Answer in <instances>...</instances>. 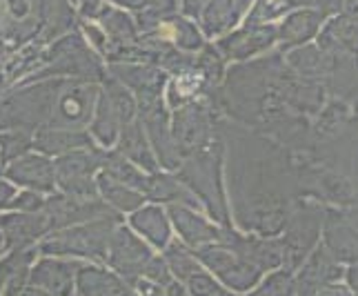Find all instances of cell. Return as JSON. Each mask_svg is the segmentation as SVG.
I'll use <instances>...</instances> for the list:
<instances>
[{"instance_id":"6da1fadb","label":"cell","mask_w":358,"mask_h":296,"mask_svg":"<svg viewBox=\"0 0 358 296\" xmlns=\"http://www.w3.org/2000/svg\"><path fill=\"white\" fill-rule=\"evenodd\" d=\"M229 216L245 234L280 237L303 199L294 154L280 143L218 116Z\"/></svg>"},{"instance_id":"7a4b0ae2","label":"cell","mask_w":358,"mask_h":296,"mask_svg":"<svg viewBox=\"0 0 358 296\" xmlns=\"http://www.w3.org/2000/svg\"><path fill=\"white\" fill-rule=\"evenodd\" d=\"M176 178L185 183L196 194L220 227H231L225 178H223V141H214L201 152H194L180 160L176 169Z\"/></svg>"},{"instance_id":"3957f363","label":"cell","mask_w":358,"mask_h":296,"mask_svg":"<svg viewBox=\"0 0 358 296\" xmlns=\"http://www.w3.org/2000/svg\"><path fill=\"white\" fill-rule=\"evenodd\" d=\"M120 223V216H103L87 223H78L65 230L49 232L36 250L43 256H83L90 261L105 265L107 263V245L112 239L114 227Z\"/></svg>"},{"instance_id":"277c9868","label":"cell","mask_w":358,"mask_h":296,"mask_svg":"<svg viewBox=\"0 0 358 296\" xmlns=\"http://www.w3.org/2000/svg\"><path fill=\"white\" fill-rule=\"evenodd\" d=\"M60 87H63V80H49L9 94L5 101H0V132L22 129L34 134L36 129L45 127Z\"/></svg>"},{"instance_id":"5b68a950","label":"cell","mask_w":358,"mask_h":296,"mask_svg":"<svg viewBox=\"0 0 358 296\" xmlns=\"http://www.w3.org/2000/svg\"><path fill=\"white\" fill-rule=\"evenodd\" d=\"M327 205L318 203L314 199H299L287 218L285 230L280 232V243L285 250V265L296 272L301 267L310 252L320 243V232H323V220H325Z\"/></svg>"},{"instance_id":"8992f818","label":"cell","mask_w":358,"mask_h":296,"mask_svg":"<svg viewBox=\"0 0 358 296\" xmlns=\"http://www.w3.org/2000/svg\"><path fill=\"white\" fill-rule=\"evenodd\" d=\"M218 114L207 98L189 101L174 109L171 116V139L180 160L194 152H201L218 141Z\"/></svg>"},{"instance_id":"52a82bcc","label":"cell","mask_w":358,"mask_h":296,"mask_svg":"<svg viewBox=\"0 0 358 296\" xmlns=\"http://www.w3.org/2000/svg\"><path fill=\"white\" fill-rule=\"evenodd\" d=\"M194 254L201 261V265L220 283V286L236 292V294L252 292L265 276L263 269H258L250 261H245L243 256L231 252L223 243L203 245V248L194 250Z\"/></svg>"},{"instance_id":"ba28073f","label":"cell","mask_w":358,"mask_h":296,"mask_svg":"<svg viewBox=\"0 0 358 296\" xmlns=\"http://www.w3.org/2000/svg\"><path fill=\"white\" fill-rule=\"evenodd\" d=\"M103 158L105 150H98L96 145L60 154L54 160L56 185L63 194L78 196V199H98L96 171L103 167Z\"/></svg>"},{"instance_id":"9c48e42d","label":"cell","mask_w":358,"mask_h":296,"mask_svg":"<svg viewBox=\"0 0 358 296\" xmlns=\"http://www.w3.org/2000/svg\"><path fill=\"white\" fill-rule=\"evenodd\" d=\"M98 94H101V90L90 80L63 83L45 127L85 132V127H87L94 118Z\"/></svg>"},{"instance_id":"30bf717a","label":"cell","mask_w":358,"mask_h":296,"mask_svg":"<svg viewBox=\"0 0 358 296\" xmlns=\"http://www.w3.org/2000/svg\"><path fill=\"white\" fill-rule=\"evenodd\" d=\"M154 252L150 250V245L143 243L136 234L125 227V225H116L112 232V239L107 245V263L114 269V272L125 279L129 286H134L145 272L147 263L152 261Z\"/></svg>"},{"instance_id":"8fae6325","label":"cell","mask_w":358,"mask_h":296,"mask_svg":"<svg viewBox=\"0 0 358 296\" xmlns=\"http://www.w3.org/2000/svg\"><path fill=\"white\" fill-rule=\"evenodd\" d=\"M323 248L336 258L341 265L358 263V209L327 207L323 232H320Z\"/></svg>"},{"instance_id":"7c38bea8","label":"cell","mask_w":358,"mask_h":296,"mask_svg":"<svg viewBox=\"0 0 358 296\" xmlns=\"http://www.w3.org/2000/svg\"><path fill=\"white\" fill-rule=\"evenodd\" d=\"M227 245L231 252L243 256L263 272H274V269L285 265V250L278 237H258V234H245L234 227H223L220 241Z\"/></svg>"},{"instance_id":"4fadbf2b","label":"cell","mask_w":358,"mask_h":296,"mask_svg":"<svg viewBox=\"0 0 358 296\" xmlns=\"http://www.w3.org/2000/svg\"><path fill=\"white\" fill-rule=\"evenodd\" d=\"M41 212L47 218L49 232H56L78 223H87V220L94 218L114 216L116 209H112L101 199H78V196L69 194H54L45 199Z\"/></svg>"},{"instance_id":"5bb4252c","label":"cell","mask_w":358,"mask_h":296,"mask_svg":"<svg viewBox=\"0 0 358 296\" xmlns=\"http://www.w3.org/2000/svg\"><path fill=\"white\" fill-rule=\"evenodd\" d=\"M345 279V265H341L331 256L323 243H318L310 252V256L301 263V267L294 272V294L296 296H318L329 286L343 283Z\"/></svg>"},{"instance_id":"9a60e30c","label":"cell","mask_w":358,"mask_h":296,"mask_svg":"<svg viewBox=\"0 0 358 296\" xmlns=\"http://www.w3.org/2000/svg\"><path fill=\"white\" fill-rule=\"evenodd\" d=\"M276 47V24L271 22H245L238 31L220 36L216 49L225 60H250L267 54Z\"/></svg>"},{"instance_id":"2e32d148","label":"cell","mask_w":358,"mask_h":296,"mask_svg":"<svg viewBox=\"0 0 358 296\" xmlns=\"http://www.w3.org/2000/svg\"><path fill=\"white\" fill-rule=\"evenodd\" d=\"M327 18H329L327 11L318 7H301L289 11L276 24V52L282 54L294 47L314 43Z\"/></svg>"},{"instance_id":"e0dca14e","label":"cell","mask_w":358,"mask_h":296,"mask_svg":"<svg viewBox=\"0 0 358 296\" xmlns=\"http://www.w3.org/2000/svg\"><path fill=\"white\" fill-rule=\"evenodd\" d=\"M169 220L174 223V227L180 234V241L192 250H199L203 245L218 243L220 241V227L218 223H212L201 212H196L192 207H185L178 203H169Z\"/></svg>"},{"instance_id":"ac0fdd59","label":"cell","mask_w":358,"mask_h":296,"mask_svg":"<svg viewBox=\"0 0 358 296\" xmlns=\"http://www.w3.org/2000/svg\"><path fill=\"white\" fill-rule=\"evenodd\" d=\"M5 174L11 183L22 185V188L49 194L56 188V174H54V160H49L45 154H24L5 169Z\"/></svg>"},{"instance_id":"d6986e66","label":"cell","mask_w":358,"mask_h":296,"mask_svg":"<svg viewBox=\"0 0 358 296\" xmlns=\"http://www.w3.org/2000/svg\"><path fill=\"white\" fill-rule=\"evenodd\" d=\"M80 263L60 261V258H41L29 267V283L47 290L54 296H71L76 292V274Z\"/></svg>"},{"instance_id":"ffe728a7","label":"cell","mask_w":358,"mask_h":296,"mask_svg":"<svg viewBox=\"0 0 358 296\" xmlns=\"http://www.w3.org/2000/svg\"><path fill=\"white\" fill-rule=\"evenodd\" d=\"M0 232L5 237V252L24 250L36 245L45 234H49V225L43 212L36 214H0Z\"/></svg>"},{"instance_id":"44dd1931","label":"cell","mask_w":358,"mask_h":296,"mask_svg":"<svg viewBox=\"0 0 358 296\" xmlns=\"http://www.w3.org/2000/svg\"><path fill=\"white\" fill-rule=\"evenodd\" d=\"M254 0H207L196 18H201L205 36L216 38V36H225L236 27Z\"/></svg>"},{"instance_id":"7402d4cb","label":"cell","mask_w":358,"mask_h":296,"mask_svg":"<svg viewBox=\"0 0 358 296\" xmlns=\"http://www.w3.org/2000/svg\"><path fill=\"white\" fill-rule=\"evenodd\" d=\"M78 296H138L134 286L116 272H109L98 265H80L76 274V292Z\"/></svg>"},{"instance_id":"603a6c76","label":"cell","mask_w":358,"mask_h":296,"mask_svg":"<svg viewBox=\"0 0 358 296\" xmlns=\"http://www.w3.org/2000/svg\"><path fill=\"white\" fill-rule=\"evenodd\" d=\"M116 152L120 156H125L136 167L150 171V174L158 171V158L152 150L150 141H147V134H145L138 118L131 120V122H125V125H120Z\"/></svg>"},{"instance_id":"cb8c5ba5","label":"cell","mask_w":358,"mask_h":296,"mask_svg":"<svg viewBox=\"0 0 358 296\" xmlns=\"http://www.w3.org/2000/svg\"><path fill=\"white\" fill-rule=\"evenodd\" d=\"M314 43L323 49H329V52H345L358 56V20L345 14V11L331 14Z\"/></svg>"},{"instance_id":"d4e9b609","label":"cell","mask_w":358,"mask_h":296,"mask_svg":"<svg viewBox=\"0 0 358 296\" xmlns=\"http://www.w3.org/2000/svg\"><path fill=\"white\" fill-rule=\"evenodd\" d=\"M112 76L136 94V103L150 101V98H158L160 94H163L165 71H158L152 67L112 65Z\"/></svg>"},{"instance_id":"484cf974","label":"cell","mask_w":358,"mask_h":296,"mask_svg":"<svg viewBox=\"0 0 358 296\" xmlns=\"http://www.w3.org/2000/svg\"><path fill=\"white\" fill-rule=\"evenodd\" d=\"M282 58H285L287 67L294 73H299V76L310 78V80H320V83L325 80V73L329 67V54L325 49H320L316 43H307V45L289 49V52H282Z\"/></svg>"},{"instance_id":"4316f807","label":"cell","mask_w":358,"mask_h":296,"mask_svg":"<svg viewBox=\"0 0 358 296\" xmlns=\"http://www.w3.org/2000/svg\"><path fill=\"white\" fill-rule=\"evenodd\" d=\"M34 147L45 156H60L71 150L94 147V141L87 132H69V129H49L41 127L34 132Z\"/></svg>"},{"instance_id":"83f0119b","label":"cell","mask_w":358,"mask_h":296,"mask_svg":"<svg viewBox=\"0 0 358 296\" xmlns=\"http://www.w3.org/2000/svg\"><path fill=\"white\" fill-rule=\"evenodd\" d=\"M129 225L141 234V237L152 243L156 250H163L171 241V225L169 218L160 207L156 205H143L138 207L129 218Z\"/></svg>"},{"instance_id":"f1b7e54d","label":"cell","mask_w":358,"mask_h":296,"mask_svg":"<svg viewBox=\"0 0 358 296\" xmlns=\"http://www.w3.org/2000/svg\"><path fill=\"white\" fill-rule=\"evenodd\" d=\"M96 188L98 194L103 196V201L112 209H116V212H136V209L145 205V196L138 190L122 185L114 176H109L107 171H101L96 176Z\"/></svg>"},{"instance_id":"f546056e","label":"cell","mask_w":358,"mask_h":296,"mask_svg":"<svg viewBox=\"0 0 358 296\" xmlns=\"http://www.w3.org/2000/svg\"><path fill=\"white\" fill-rule=\"evenodd\" d=\"M92 139L98 141V145L103 150H112V147L118 143V134H120V118L116 114V109L109 101V96L101 90L96 101V112L92 118Z\"/></svg>"},{"instance_id":"4dcf8cb0","label":"cell","mask_w":358,"mask_h":296,"mask_svg":"<svg viewBox=\"0 0 358 296\" xmlns=\"http://www.w3.org/2000/svg\"><path fill=\"white\" fill-rule=\"evenodd\" d=\"M163 258H165L171 276H174L178 283H185L194 272L203 269V265H201L199 258H196L194 250L187 248L182 241H169L163 248Z\"/></svg>"},{"instance_id":"1f68e13d","label":"cell","mask_w":358,"mask_h":296,"mask_svg":"<svg viewBox=\"0 0 358 296\" xmlns=\"http://www.w3.org/2000/svg\"><path fill=\"white\" fill-rule=\"evenodd\" d=\"M245 296H296L294 272L287 267H278L274 272H267V276H263L261 283Z\"/></svg>"},{"instance_id":"d6a6232c","label":"cell","mask_w":358,"mask_h":296,"mask_svg":"<svg viewBox=\"0 0 358 296\" xmlns=\"http://www.w3.org/2000/svg\"><path fill=\"white\" fill-rule=\"evenodd\" d=\"M101 20L105 31L112 36L114 45H134L136 43V24L129 16L116 9H101Z\"/></svg>"},{"instance_id":"836d02e7","label":"cell","mask_w":358,"mask_h":296,"mask_svg":"<svg viewBox=\"0 0 358 296\" xmlns=\"http://www.w3.org/2000/svg\"><path fill=\"white\" fill-rule=\"evenodd\" d=\"M34 147V134L22 129H7L0 132V152H3L5 163L24 156Z\"/></svg>"},{"instance_id":"e575fe53","label":"cell","mask_w":358,"mask_h":296,"mask_svg":"<svg viewBox=\"0 0 358 296\" xmlns=\"http://www.w3.org/2000/svg\"><path fill=\"white\" fill-rule=\"evenodd\" d=\"M185 290L189 292V296H214L223 290V286L207 272V269H199V272H194L187 281L182 283Z\"/></svg>"},{"instance_id":"d590c367","label":"cell","mask_w":358,"mask_h":296,"mask_svg":"<svg viewBox=\"0 0 358 296\" xmlns=\"http://www.w3.org/2000/svg\"><path fill=\"white\" fill-rule=\"evenodd\" d=\"M43 205H45V199L41 196V192L27 190V192H20L14 196L9 209H14V212H24V214H36V212H41Z\"/></svg>"},{"instance_id":"8d00e7d4","label":"cell","mask_w":358,"mask_h":296,"mask_svg":"<svg viewBox=\"0 0 358 296\" xmlns=\"http://www.w3.org/2000/svg\"><path fill=\"white\" fill-rule=\"evenodd\" d=\"M143 279H150L154 283H158V286H167V283L174 281V276H171L169 272V267L165 263V258L163 256H152V261L147 263L145 267V272H143Z\"/></svg>"},{"instance_id":"74e56055","label":"cell","mask_w":358,"mask_h":296,"mask_svg":"<svg viewBox=\"0 0 358 296\" xmlns=\"http://www.w3.org/2000/svg\"><path fill=\"white\" fill-rule=\"evenodd\" d=\"M134 290L138 292V296H165V286H158V283L143 276L134 283Z\"/></svg>"},{"instance_id":"f35d334b","label":"cell","mask_w":358,"mask_h":296,"mask_svg":"<svg viewBox=\"0 0 358 296\" xmlns=\"http://www.w3.org/2000/svg\"><path fill=\"white\" fill-rule=\"evenodd\" d=\"M16 196V188L7 181H0V212H7Z\"/></svg>"},{"instance_id":"ab89813d","label":"cell","mask_w":358,"mask_h":296,"mask_svg":"<svg viewBox=\"0 0 358 296\" xmlns=\"http://www.w3.org/2000/svg\"><path fill=\"white\" fill-rule=\"evenodd\" d=\"M345 288L352 292V296H358V263L356 265H348L345 267Z\"/></svg>"},{"instance_id":"60d3db41","label":"cell","mask_w":358,"mask_h":296,"mask_svg":"<svg viewBox=\"0 0 358 296\" xmlns=\"http://www.w3.org/2000/svg\"><path fill=\"white\" fill-rule=\"evenodd\" d=\"M165 296H189V292L185 290L182 283H178V281L174 279V281L167 283V286H165Z\"/></svg>"},{"instance_id":"b9f144b4","label":"cell","mask_w":358,"mask_h":296,"mask_svg":"<svg viewBox=\"0 0 358 296\" xmlns=\"http://www.w3.org/2000/svg\"><path fill=\"white\" fill-rule=\"evenodd\" d=\"M207 3V0H182V7H185V11H187L189 16H199V11L203 9V5Z\"/></svg>"},{"instance_id":"7bdbcfd3","label":"cell","mask_w":358,"mask_h":296,"mask_svg":"<svg viewBox=\"0 0 358 296\" xmlns=\"http://www.w3.org/2000/svg\"><path fill=\"white\" fill-rule=\"evenodd\" d=\"M341 11H345V14H350L352 18L358 20V0H343V9Z\"/></svg>"},{"instance_id":"ee69618b","label":"cell","mask_w":358,"mask_h":296,"mask_svg":"<svg viewBox=\"0 0 358 296\" xmlns=\"http://www.w3.org/2000/svg\"><path fill=\"white\" fill-rule=\"evenodd\" d=\"M116 3L127 5V7H131V9H143V7L147 5V0H116Z\"/></svg>"},{"instance_id":"f6af8a7d","label":"cell","mask_w":358,"mask_h":296,"mask_svg":"<svg viewBox=\"0 0 358 296\" xmlns=\"http://www.w3.org/2000/svg\"><path fill=\"white\" fill-rule=\"evenodd\" d=\"M0 174H5V158H3V152H0Z\"/></svg>"},{"instance_id":"bcb514c9","label":"cell","mask_w":358,"mask_h":296,"mask_svg":"<svg viewBox=\"0 0 358 296\" xmlns=\"http://www.w3.org/2000/svg\"><path fill=\"white\" fill-rule=\"evenodd\" d=\"M5 252V237H3V232H0V254Z\"/></svg>"},{"instance_id":"7dc6e473","label":"cell","mask_w":358,"mask_h":296,"mask_svg":"<svg viewBox=\"0 0 358 296\" xmlns=\"http://www.w3.org/2000/svg\"><path fill=\"white\" fill-rule=\"evenodd\" d=\"M71 296H78V294H71Z\"/></svg>"}]
</instances>
